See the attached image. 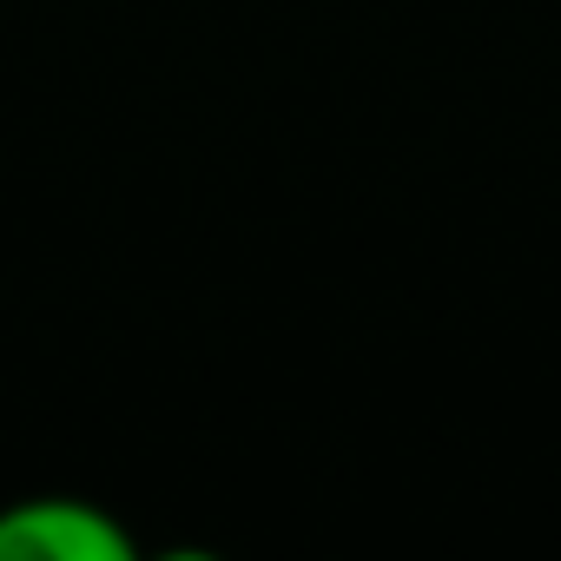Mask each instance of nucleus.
Wrapping results in <instances>:
<instances>
[{
    "instance_id": "f257e3e1",
    "label": "nucleus",
    "mask_w": 561,
    "mask_h": 561,
    "mask_svg": "<svg viewBox=\"0 0 561 561\" xmlns=\"http://www.w3.org/2000/svg\"><path fill=\"white\" fill-rule=\"evenodd\" d=\"M0 561H133V535L100 502L27 495L0 508Z\"/></svg>"
}]
</instances>
